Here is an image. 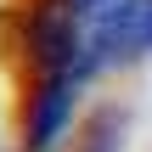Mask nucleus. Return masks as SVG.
Wrapping results in <instances>:
<instances>
[{
    "label": "nucleus",
    "mask_w": 152,
    "mask_h": 152,
    "mask_svg": "<svg viewBox=\"0 0 152 152\" xmlns=\"http://www.w3.org/2000/svg\"><path fill=\"white\" fill-rule=\"evenodd\" d=\"M152 51V0H96L90 17V62H141Z\"/></svg>",
    "instance_id": "obj_1"
},
{
    "label": "nucleus",
    "mask_w": 152,
    "mask_h": 152,
    "mask_svg": "<svg viewBox=\"0 0 152 152\" xmlns=\"http://www.w3.org/2000/svg\"><path fill=\"white\" fill-rule=\"evenodd\" d=\"M85 79L79 73H34V90L23 102V147L28 152H51L56 135L73 118V90Z\"/></svg>",
    "instance_id": "obj_2"
}]
</instances>
